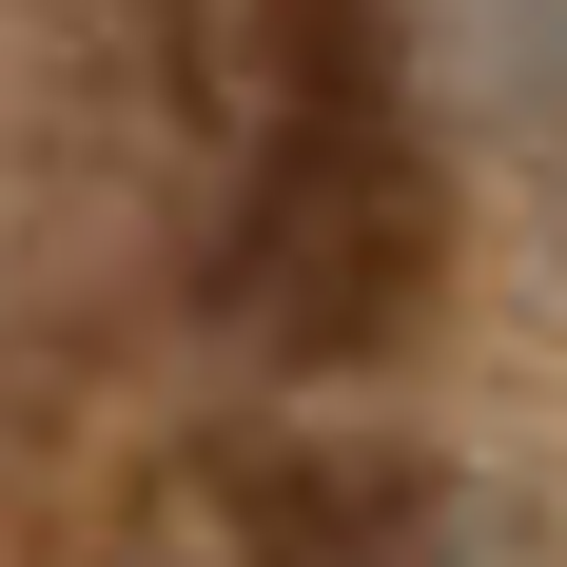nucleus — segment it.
<instances>
[{
    "instance_id": "obj_1",
    "label": "nucleus",
    "mask_w": 567,
    "mask_h": 567,
    "mask_svg": "<svg viewBox=\"0 0 567 567\" xmlns=\"http://www.w3.org/2000/svg\"><path fill=\"white\" fill-rule=\"evenodd\" d=\"M196 313L255 372H372L451 275L411 0H196Z\"/></svg>"
},
{
    "instance_id": "obj_2",
    "label": "nucleus",
    "mask_w": 567,
    "mask_h": 567,
    "mask_svg": "<svg viewBox=\"0 0 567 567\" xmlns=\"http://www.w3.org/2000/svg\"><path fill=\"white\" fill-rule=\"evenodd\" d=\"M196 567H451V489L392 451H255L196 528Z\"/></svg>"
}]
</instances>
